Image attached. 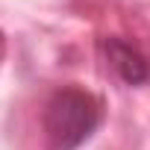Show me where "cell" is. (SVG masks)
Returning <instances> with one entry per match:
<instances>
[{
	"label": "cell",
	"mask_w": 150,
	"mask_h": 150,
	"mask_svg": "<svg viewBox=\"0 0 150 150\" xmlns=\"http://www.w3.org/2000/svg\"><path fill=\"white\" fill-rule=\"evenodd\" d=\"M50 150H77L100 124V100L83 88L56 91L41 115Z\"/></svg>",
	"instance_id": "6da1fadb"
},
{
	"label": "cell",
	"mask_w": 150,
	"mask_h": 150,
	"mask_svg": "<svg viewBox=\"0 0 150 150\" xmlns=\"http://www.w3.org/2000/svg\"><path fill=\"white\" fill-rule=\"evenodd\" d=\"M106 56L112 62V68L121 74V80L129 86H138L147 80V62L141 59L138 50H132L127 41L121 38H106Z\"/></svg>",
	"instance_id": "7a4b0ae2"
}]
</instances>
